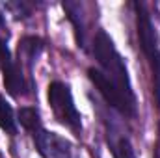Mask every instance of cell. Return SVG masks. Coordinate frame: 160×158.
I'll list each match as a JSON object with an SVG mask.
<instances>
[{"label":"cell","mask_w":160,"mask_h":158,"mask_svg":"<svg viewBox=\"0 0 160 158\" xmlns=\"http://www.w3.org/2000/svg\"><path fill=\"white\" fill-rule=\"evenodd\" d=\"M32 141L41 158H73V143L52 130H36L32 134Z\"/></svg>","instance_id":"obj_5"},{"label":"cell","mask_w":160,"mask_h":158,"mask_svg":"<svg viewBox=\"0 0 160 158\" xmlns=\"http://www.w3.org/2000/svg\"><path fill=\"white\" fill-rule=\"evenodd\" d=\"M106 138H108V147H110V153L114 158H138L128 136L118 134L114 128H108Z\"/></svg>","instance_id":"obj_9"},{"label":"cell","mask_w":160,"mask_h":158,"mask_svg":"<svg viewBox=\"0 0 160 158\" xmlns=\"http://www.w3.org/2000/svg\"><path fill=\"white\" fill-rule=\"evenodd\" d=\"M47 99H48V106H50L56 121L60 125L67 126L69 130H73L77 136H80V132H82V116H80L78 108L75 104L71 86L62 82V80L50 82L48 89H47Z\"/></svg>","instance_id":"obj_3"},{"label":"cell","mask_w":160,"mask_h":158,"mask_svg":"<svg viewBox=\"0 0 160 158\" xmlns=\"http://www.w3.org/2000/svg\"><path fill=\"white\" fill-rule=\"evenodd\" d=\"M88 78H89V82L95 86V89L99 91V95L106 101V104L112 106L116 112H119L121 116L130 117V119H134L138 116V102L127 99L99 69L89 67V69H88Z\"/></svg>","instance_id":"obj_4"},{"label":"cell","mask_w":160,"mask_h":158,"mask_svg":"<svg viewBox=\"0 0 160 158\" xmlns=\"http://www.w3.org/2000/svg\"><path fill=\"white\" fill-rule=\"evenodd\" d=\"M0 128L11 136L17 134V119L13 114V108L2 95H0Z\"/></svg>","instance_id":"obj_11"},{"label":"cell","mask_w":160,"mask_h":158,"mask_svg":"<svg viewBox=\"0 0 160 158\" xmlns=\"http://www.w3.org/2000/svg\"><path fill=\"white\" fill-rule=\"evenodd\" d=\"M43 50V39L36 36H26L19 43V62L22 65L28 67V71H32L34 63L38 62V56Z\"/></svg>","instance_id":"obj_8"},{"label":"cell","mask_w":160,"mask_h":158,"mask_svg":"<svg viewBox=\"0 0 160 158\" xmlns=\"http://www.w3.org/2000/svg\"><path fill=\"white\" fill-rule=\"evenodd\" d=\"M63 11L67 13V19L71 21L73 28H75V39L78 48H86V24H84V15H82V4L78 2H62Z\"/></svg>","instance_id":"obj_7"},{"label":"cell","mask_w":160,"mask_h":158,"mask_svg":"<svg viewBox=\"0 0 160 158\" xmlns=\"http://www.w3.org/2000/svg\"><path fill=\"white\" fill-rule=\"evenodd\" d=\"M93 56H95V60L99 63V71L110 80L127 99L136 101V95H134V89H132V82H130V77H128L127 63H125L123 56L119 54V50L116 48L114 39L104 30H99L95 34V39H93Z\"/></svg>","instance_id":"obj_1"},{"label":"cell","mask_w":160,"mask_h":158,"mask_svg":"<svg viewBox=\"0 0 160 158\" xmlns=\"http://www.w3.org/2000/svg\"><path fill=\"white\" fill-rule=\"evenodd\" d=\"M155 158H160V141L157 143V149H155Z\"/></svg>","instance_id":"obj_14"},{"label":"cell","mask_w":160,"mask_h":158,"mask_svg":"<svg viewBox=\"0 0 160 158\" xmlns=\"http://www.w3.org/2000/svg\"><path fill=\"white\" fill-rule=\"evenodd\" d=\"M2 75H4V87L11 97L19 99L26 93V77L21 62L9 63L6 69H2Z\"/></svg>","instance_id":"obj_6"},{"label":"cell","mask_w":160,"mask_h":158,"mask_svg":"<svg viewBox=\"0 0 160 158\" xmlns=\"http://www.w3.org/2000/svg\"><path fill=\"white\" fill-rule=\"evenodd\" d=\"M13 56H11V50L8 47V41L4 37H0V69H6L9 63H13Z\"/></svg>","instance_id":"obj_12"},{"label":"cell","mask_w":160,"mask_h":158,"mask_svg":"<svg viewBox=\"0 0 160 158\" xmlns=\"http://www.w3.org/2000/svg\"><path fill=\"white\" fill-rule=\"evenodd\" d=\"M134 9H136V28H138L140 47L143 50V56L149 62L153 80H155V93H157L160 106V36L157 32V26L153 24V19L145 4L134 2Z\"/></svg>","instance_id":"obj_2"},{"label":"cell","mask_w":160,"mask_h":158,"mask_svg":"<svg viewBox=\"0 0 160 158\" xmlns=\"http://www.w3.org/2000/svg\"><path fill=\"white\" fill-rule=\"evenodd\" d=\"M8 7L15 13V17H17V19H24V17H28V15H30V9L26 7V4H24V2H9V4H8Z\"/></svg>","instance_id":"obj_13"},{"label":"cell","mask_w":160,"mask_h":158,"mask_svg":"<svg viewBox=\"0 0 160 158\" xmlns=\"http://www.w3.org/2000/svg\"><path fill=\"white\" fill-rule=\"evenodd\" d=\"M19 123L22 125L24 130H28L30 134H34L36 130L43 128L41 125V116H39V110L34 108V106H22L19 110Z\"/></svg>","instance_id":"obj_10"}]
</instances>
